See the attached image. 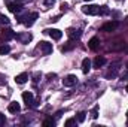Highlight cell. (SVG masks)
Instances as JSON below:
<instances>
[{"instance_id": "12", "label": "cell", "mask_w": 128, "mask_h": 127, "mask_svg": "<svg viewBox=\"0 0 128 127\" xmlns=\"http://www.w3.org/2000/svg\"><path fill=\"white\" fill-rule=\"evenodd\" d=\"M8 111H9L10 114H16V112H20V111H21V106H20V103H18V102H12V103H9Z\"/></svg>"}, {"instance_id": "16", "label": "cell", "mask_w": 128, "mask_h": 127, "mask_svg": "<svg viewBox=\"0 0 128 127\" xmlns=\"http://www.w3.org/2000/svg\"><path fill=\"white\" fill-rule=\"evenodd\" d=\"M104 64H106V58H104V57H100V55L96 57V60H94V67H96V69H100V67L104 66Z\"/></svg>"}, {"instance_id": "5", "label": "cell", "mask_w": 128, "mask_h": 127, "mask_svg": "<svg viewBox=\"0 0 128 127\" xmlns=\"http://www.w3.org/2000/svg\"><path fill=\"white\" fill-rule=\"evenodd\" d=\"M22 100H24L26 105L30 106V108L36 106V105H34V99H33V93L32 91H24V93H22Z\"/></svg>"}, {"instance_id": "15", "label": "cell", "mask_w": 128, "mask_h": 127, "mask_svg": "<svg viewBox=\"0 0 128 127\" xmlns=\"http://www.w3.org/2000/svg\"><path fill=\"white\" fill-rule=\"evenodd\" d=\"M88 46H90V49H92V51H96L97 48L100 46V40H98V37H92V39L90 40V43H88Z\"/></svg>"}, {"instance_id": "17", "label": "cell", "mask_w": 128, "mask_h": 127, "mask_svg": "<svg viewBox=\"0 0 128 127\" xmlns=\"http://www.w3.org/2000/svg\"><path fill=\"white\" fill-rule=\"evenodd\" d=\"M9 51H10V46H9V45H6V43H4V45H0V55L8 54Z\"/></svg>"}, {"instance_id": "22", "label": "cell", "mask_w": 128, "mask_h": 127, "mask_svg": "<svg viewBox=\"0 0 128 127\" xmlns=\"http://www.w3.org/2000/svg\"><path fill=\"white\" fill-rule=\"evenodd\" d=\"M54 124H55V121H54L52 118H48V120H45V121H43V126H45V127H46V126H54Z\"/></svg>"}, {"instance_id": "21", "label": "cell", "mask_w": 128, "mask_h": 127, "mask_svg": "<svg viewBox=\"0 0 128 127\" xmlns=\"http://www.w3.org/2000/svg\"><path fill=\"white\" fill-rule=\"evenodd\" d=\"M85 115H86L85 112H79L78 114V123H84L85 121Z\"/></svg>"}, {"instance_id": "11", "label": "cell", "mask_w": 128, "mask_h": 127, "mask_svg": "<svg viewBox=\"0 0 128 127\" xmlns=\"http://www.w3.org/2000/svg\"><path fill=\"white\" fill-rule=\"evenodd\" d=\"M116 27H118V21H110V23H106L101 27V32H113Z\"/></svg>"}, {"instance_id": "26", "label": "cell", "mask_w": 128, "mask_h": 127, "mask_svg": "<svg viewBox=\"0 0 128 127\" xmlns=\"http://www.w3.org/2000/svg\"><path fill=\"white\" fill-rule=\"evenodd\" d=\"M85 2H92V0H85Z\"/></svg>"}, {"instance_id": "19", "label": "cell", "mask_w": 128, "mask_h": 127, "mask_svg": "<svg viewBox=\"0 0 128 127\" xmlns=\"http://www.w3.org/2000/svg\"><path fill=\"white\" fill-rule=\"evenodd\" d=\"M109 12H110V11H109V8H107V6H101L98 14H100V15H107Z\"/></svg>"}, {"instance_id": "8", "label": "cell", "mask_w": 128, "mask_h": 127, "mask_svg": "<svg viewBox=\"0 0 128 127\" xmlns=\"http://www.w3.org/2000/svg\"><path fill=\"white\" fill-rule=\"evenodd\" d=\"M45 33H48L52 39H55V40H60L61 37H63V32H60L58 29H52V30H45Z\"/></svg>"}, {"instance_id": "9", "label": "cell", "mask_w": 128, "mask_h": 127, "mask_svg": "<svg viewBox=\"0 0 128 127\" xmlns=\"http://www.w3.org/2000/svg\"><path fill=\"white\" fill-rule=\"evenodd\" d=\"M32 37H33V36L28 32H27V33H22V34H16V36H15V39H18L21 43H28V42L32 40Z\"/></svg>"}, {"instance_id": "13", "label": "cell", "mask_w": 128, "mask_h": 127, "mask_svg": "<svg viewBox=\"0 0 128 127\" xmlns=\"http://www.w3.org/2000/svg\"><path fill=\"white\" fill-rule=\"evenodd\" d=\"M27 79H28V75H27L26 72H24V73H20V75L15 76V82H16V84H26Z\"/></svg>"}, {"instance_id": "4", "label": "cell", "mask_w": 128, "mask_h": 127, "mask_svg": "<svg viewBox=\"0 0 128 127\" xmlns=\"http://www.w3.org/2000/svg\"><path fill=\"white\" fill-rule=\"evenodd\" d=\"M39 48H40V51H42L43 55H49L52 52V49H54L52 48V43H49V42H40Z\"/></svg>"}, {"instance_id": "18", "label": "cell", "mask_w": 128, "mask_h": 127, "mask_svg": "<svg viewBox=\"0 0 128 127\" xmlns=\"http://www.w3.org/2000/svg\"><path fill=\"white\" fill-rule=\"evenodd\" d=\"M0 24H2V26H9V24H10V21H9V18H8L6 15L0 14Z\"/></svg>"}, {"instance_id": "27", "label": "cell", "mask_w": 128, "mask_h": 127, "mask_svg": "<svg viewBox=\"0 0 128 127\" xmlns=\"http://www.w3.org/2000/svg\"><path fill=\"white\" fill-rule=\"evenodd\" d=\"M18 2H26V0H18Z\"/></svg>"}, {"instance_id": "1", "label": "cell", "mask_w": 128, "mask_h": 127, "mask_svg": "<svg viewBox=\"0 0 128 127\" xmlns=\"http://www.w3.org/2000/svg\"><path fill=\"white\" fill-rule=\"evenodd\" d=\"M82 12L86 14V15H98L100 6H96V5H85V6L82 8Z\"/></svg>"}, {"instance_id": "29", "label": "cell", "mask_w": 128, "mask_h": 127, "mask_svg": "<svg viewBox=\"0 0 128 127\" xmlns=\"http://www.w3.org/2000/svg\"><path fill=\"white\" fill-rule=\"evenodd\" d=\"M127 67H128V63H127Z\"/></svg>"}, {"instance_id": "2", "label": "cell", "mask_w": 128, "mask_h": 127, "mask_svg": "<svg viewBox=\"0 0 128 127\" xmlns=\"http://www.w3.org/2000/svg\"><path fill=\"white\" fill-rule=\"evenodd\" d=\"M6 3H8V9H9L10 12H14V14H18V12L22 9V5L18 3V0H15V3H14L12 0H6Z\"/></svg>"}, {"instance_id": "28", "label": "cell", "mask_w": 128, "mask_h": 127, "mask_svg": "<svg viewBox=\"0 0 128 127\" xmlns=\"http://www.w3.org/2000/svg\"><path fill=\"white\" fill-rule=\"evenodd\" d=\"M127 93H128V85H127Z\"/></svg>"}, {"instance_id": "25", "label": "cell", "mask_w": 128, "mask_h": 127, "mask_svg": "<svg viewBox=\"0 0 128 127\" xmlns=\"http://www.w3.org/2000/svg\"><path fill=\"white\" fill-rule=\"evenodd\" d=\"M97 117H98V115H97V108H94V109H92V118H97Z\"/></svg>"}, {"instance_id": "20", "label": "cell", "mask_w": 128, "mask_h": 127, "mask_svg": "<svg viewBox=\"0 0 128 127\" xmlns=\"http://www.w3.org/2000/svg\"><path fill=\"white\" fill-rule=\"evenodd\" d=\"M76 124V118H68L66 123H64V126L66 127H68V126H74Z\"/></svg>"}, {"instance_id": "24", "label": "cell", "mask_w": 128, "mask_h": 127, "mask_svg": "<svg viewBox=\"0 0 128 127\" xmlns=\"http://www.w3.org/2000/svg\"><path fill=\"white\" fill-rule=\"evenodd\" d=\"M6 123V118H4V115L3 114H0V126H3Z\"/></svg>"}, {"instance_id": "23", "label": "cell", "mask_w": 128, "mask_h": 127, "mask_svg": "<svg viewBox=\"0 0 128 127\" xmlns=\"http://www.w3.org/2000/svg\"><path fill=\"white\" fill-rule=\"evenodd\" d=\"M54 3H55V0H45V2H43V5H45L46 8H49V6H52Z\"/></svg>"}, {"instance_id": "3", "label": "cell", "mask_w": 128, "mask_h": 127, "mask_svg": "<svg viewBox=\"0 0 128 127\" xmlns=\"http://www.w3.org/2000/svg\"><path fill=\"white\" fill-rule=\"evenodd\" d=\"M76 84H78V78H76V75H67V76L63 79V85L64 87H73V85H76Z\"/></svg>"}, {"instance_id": "10", "label": "cell", "mask_w": 128, "mask_h": 127, "mask_svg": "<svg viewBox=\"0 0 128 127\" xmlns=\"http://www.w3.org/2000/svg\"><path fill=\"white\" fill-rule=\"evenodd\" d=\"M67 34H68V37H70L72 40H76V39H79V37L82 36V32H80L79 29H68Z\"/></svg>"}, {"instance_id": "6", "label": "cell", "mask_w": 128, "mask_h": 127, "mask_svg": "<svg viewBox=\"0 0 128 127\" xmlns=\"http://www.w3.org/2000/svg\"><path fill=\"white\" fill-rule=\"evenodd\" d=\"M16 34L12 32V30H3V32L0 33V42H8V40H10V39H14Z\"/></svg>"}, {"instance_id": "14", "label": "cell", "mask_w": 128, "mask_h": 127, "mask_svg": "<svg viewBox=\"0 0 128 127\" xmlns=\"http://www.w3.org/2000/svg\"><path fill=\"white\" fill-rule=\"evenodd\" d=\"M90 69H91V60L90 58H84V61H82V72L88 73Z\"/></svg>"}, {"instance_id": "7", "label": "cell", "mask_w": 128, "mask_h": 127, "mask_svg": "<svg viewBox=\"0 0 128 127\" xmlns=\"http://www.w3.org/2000/svg\"><path fill=\"white\" fill-rule=\"evenodd\" d=\"M37 17H39V14H37V12H33V14H30V15H27V17L24 18V20H26V21H24V24H26L27 27H32L33 24H34V21L37 20Z\"/></svg>"}]
</instances>
